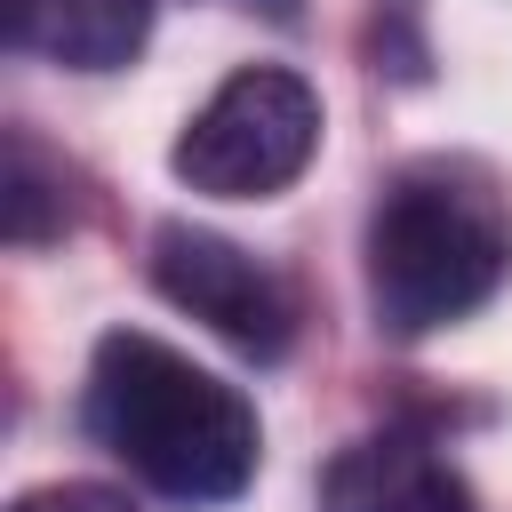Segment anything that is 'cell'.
Returning a JSON list of instances; mask_svg holds the SVG:
<instances>
[{
    "instance_id": "1",
    "label": "cell",
    "mask_w": 512,
    "mask_h": 512,
    "mask_svg": "<svg viewBox=\"0 0 512 512\" xmlns=\"http://www.w3.org/2000/svg\"><path fill=\"white\" fill-rule=\"evenodd\" d=\"M88 432L176 504H232L256 480V408L144 328H112L88 360Z\"/></svg>"
},
{
    "instance_id": "2",
    "label": "cell",
    "mask_w": 512,
    "mask_h": 512,
    "mask_svg": "<svg viewBox=\"0 0 512 512\" xmlns=\"http://www.w3.org/2000/svg\"><path fill=\"white\" fill-rule=\"evenodd\" d=\"M512 280V208L464 160H408L368 216V296L392 336H432Z\"/></svg>"
},
{
    "instance_id": "3",
    "label": "cell",
    "mask_w": 512,
    "mask_h": 512,
    "mask_svg": "<svg viewBox=\"0 0 512 512\" xmlns=\"http://www.w3.org/2000/svg\"><path fill=\"white\" fill-rule=\"evenodd\" d=\"M320 152V96L288 64H240L176 136L168 168L208 200H272Z\"/></svg>"
},
{
    "instance_id": "4",
    "label": "cell",
    "mask_w": 512,
    "mask_h": 512,
    "mask_svg": "<svg viewBox=\"0 0 512 512\" xmlns=\"http://www.w3.org/2000/svg\"><path fill=\"white\" fill-rule=\"evenodd\" d=\"M152 288H160L176 312L208 320V328H216L232 352H248V360H280L288 336H296V304H288L280 272L256 264V256H248L240 240H224V232L160 224V232H152Z\"/></svg>"
},
{
    "instance_id": "5",
    "label": "cell",
    "mask_w": 512,
    "mask_h": 512,
    "mask_svg": "<svg viewBox=\"0 0 512 512\" xmlns=\"http://www.w3.org/2000/svg\"><path fill=\"white\" fill-rule=\"evenodd\" d=\"M320 512H480L472 488L416 432H368L320 472Z\"/></svg>"
},
{
    "instance_id": "6",
    "label": "cell",
    "mask_w": 512,
    "mask_h": 512,
    "mask_svg": "<svg viewBox=\"0 0 512 512\" xmlns=\"http://www.w3.org/2000/svg\"><path fill=\"white\" fill-rule=\"evenodd\" d=\"M152 32V0H8V48L64 72H120Z\"/></svg>"
},
{
    "instance_id": "7",
    "label": "cell",
    "mask_w": 512,
    "mask_h": 512,
    "mask_svg": "<svg viewBox=\"0 0 512 512\" xmlns=\"http://www.w3.org/2000/svg\"><path fill=\"white\" fill-rule=\"evenodd\" d=\"M72 224V208H64V168H48V152L16 128L8 136V176H0V232L16 240V248H40V240H56Z\"/></svg>"
},
{
    "instance_id": "8",
    "label": "cell",
    "mask_w": 512,
    "mask_h": 512,
    "mask_svg": "<svg viewBox=\"0 0 512 512\" xmlns=\"http://www.w3.org/2000/svg\"><path fill=\"white\" fill-rule=\"evenodd\" d=\"M8 512H136V504L104 480H48V488H24Z\"/></svg>"
}]
</instances>
